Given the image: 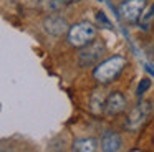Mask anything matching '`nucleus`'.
<instances>
[{"instance_id": "1", "label": "nucleus", "mask_w": 154, "mask_h": 152, "mask_svg": "<svg viewBox=\"0 0 154 152\" xmlns=\"http://www.w3.org/2000/svg\"><path fill=\"white\" fill-rule=\"evenodd\" d=\"M128 59L123 55H114L109 58L100 61L93 69V78L96 79L100 84H108L113 83L118 76L123 73V69L126 68Z\"/></svg>"}, {"instance_id": "2", "label": "nucleus", "mask_w": 154, "mask_h": 152, "mask_svg": "<svg viewBox=\"0 0 154 152\" xmlns=\"http://www.w3.org/2000/svg\"><path fill=\"white\" fill-rule=\"evenodd\" d=\"M96 26L90 22H78L68 30V43L75 48H85L96 38Z\"/></svg>"}, {"instance_id": "3", "label": "nucleus", "mask_w": 154, "mask_h": 152, "mask_svg": "<svg viewBox=\"0 0 154 152\" xmlns=\"http://www.w3.org/2000/svg\"><path fill=\"white\" fill-rule=\"evenodd\" d=\"M151 112H152V104H151V101H139L129 111V114H128L126 122H124L126 129L131 132H137L147 122Z\"/></svg>"}, {"instance_id": "4", "label": "nucleus", "mask_w": 154, "mask_h": 152, "mask_svg": "<svg viewBox=\"0 0 154 152\" xmlns=\"http://www.w3.org/2000/svg\"><path fill=\"white\" fill-rule=\"evenodd\" d=\"M146 7H147L146 0H124V2L118 7V12H119V17L124 22L136 23L141 20Z\"/></svg>"}, {"instance_id": "5", "label": "nucleus", "mask_w": 154, "mask_h": 152, "mask_svg": "<svg viewBox=\"0 0 154 152\" xmlns=\"http://www.w3.org/2000/svg\"><path fill=\"white\" fill-rule=\"evenodd\" d=\"M104 43L100 41V40H94L90 45H86L85 48H81L80 51V65L83 68H88V66H96L100 63L101 56L104 53Z\"/></svg>"}, {"instance_id": "6", "label": "nucleus", "mask_w": 154, "mask_h": 152, "mask_svg": "<svg viewBox=\"0 0 154 152\" xmlns=\"http://www.w3.org/2000/svg\"><path fill=\"white\" fill-rule=\"evenodd\" d=\"M43 30L51 36H61L63 33H68L70 25L61 15H48L43 20Z\"/></svg>"}, {"instance_id": "7", "label": "nucleus", "mask_w": 154, "mask_h": 152, "mask_svg": "<svg viewBox=\"0 0 154 152\" xmlns=\"http://www.w3.org/2000/svg\"><path fill=\"white\" fill-rule=\"evenodd\" d=\"M126 108H128V102H126L124 94L119 91H113V93L108 94L104 114L109 116V117H114V116H119L121 112L126 111Z\"/></svg>"}, {"instance_id": "8", "label": "nucleus", "mask_w": 154, "mask_h": 152, "mask_svg": "<svg viewBox=\"0 0 154 152\" xmlns=\"http://www.w3.org/2000/svg\"><path fill=\"white\" fill-rule=\"evenodd\" d=\"M123 145V139L114 131H104L101 135V150L103 152H118Z\"/></svg>"}, {"instance_id": "9", "label": "nucleus", "mask_w": 154, "mask_h": 152, "mask_svg": "<svg viewBox=\"0 0 154 152\" xmlns=\"http://www.w3.org/2000/svg\"><path fill=\"white\" fill-rule=\"evenodd\" d=\"M106 99H108V96L104 94V91L101 88L93 89V93H91V96H90V111H91V114H94V116L103 114L104 109H106Z\"/></svg>"}, {"instance_id": "10", "label": "nucleus", "mask_w": 154, "mask_h": 152, "mask_svg": "<svg viewBox=\"0 0 154 152\" xmlns=\"http://www.w3.org/2000/svg\"><path fill=\"white\" fill-rule=\"evenodd\" d=\"M98 144L93 137H80L75 139L71 144V152H96Z\"/></svg>"}, {"instance_id": "11", "label": "nucleus", "mask_w": 154, "mask_h": 152, "mask_svg": "<svg viewBox=\"0 0 154 152\" xmlns=\"http://www.w3.org/2000/svg\"><path fill=\"white\" fill-rule=\"evenodd\" d=\"M73 2H78V0H47V8L57 12V10L63 8V7L70 5V3H73Z\"/></svg>"}, {"instance_id": "12", "label": "nucleus", "mask_w": 154, "mask_h": 152, "mask_svg": "<svg viewBox=\"0 0 154 152\" xmlns=\"http://www.w3.org/2000/svg\"><path fill=\"white\" fill-rule=\"evenodd\" d=\"M149 88H151V79L149 78H143L139 81V84H137V91H136L137 93V98H141V96H143Z\"/></svg>"}, {"instance_id": "13", "label": "nucleus", "mask_w": 154, "mask_h": 152, "mask_svg": "<svg viewBox=\"0 0 154 152\" xmlns=\"http://www.w3.org/2000/svg\"><path fill=\"white\" fill-rule=\"evenodd\" d=\"M96 20H98V23H100V25H103V26H106V28H113V26H111V22L109 20H108V17H106V13L104 12H98L96 13Z\"/></svg>"}, {"instance_id": "14", "label": "nucleus", "mask_w": 154, "mask_h": 152, "mask_svg": "<svg viewBox=\"0 0 154 152\" xmlns=\"http://www.w3.org/2000/svg\"><path fill=\"white\" fill-rule=\"evenodd\" d=\"M144 68H146V71H147V73H151V74L154 76V68H152L151 65H147V63H146V65H144Z\"/></svg>"}, {"instance_id": "15", "label": "nucleus", "mask_w": 154, "mask_h": 152, "mask_svg": "<svg viewBox=\"0 0 154 152\" xmlns=\"http://www.w3.org/2000/svg\"><path fill=\"white\" fill-rule=\"evenodd\" d=\"M0 152H14V149L8 147V145H2V150Z\"/></svg>"}, {"instance_id": "16", "label": "nucleus", "mask_w": 154, "mask_h": 152, "mask_svg": "<svg viewBox=\"0 0 154 152\" xmlns=\"http://www.w3.org/2000/svg\"><path fill=\"white\" fill-rule=\"evenodd\" d=\"M98 2H101V0H98Z\"/></svg>"}]
</instances>
